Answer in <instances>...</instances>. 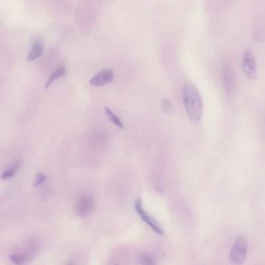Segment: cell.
<instances>
[{
  "label": "cell",
  "instance_id": "6da1fadb",
  "mask_svg": "<svg viewBox=\"0 0 265 265\" xmlns=\"http://www.w3.org/2000/svg\"><path fill=\"white\" fill-rule=\"evenodd\" d=\"M184 104L191 121L198 122L201 120L203 105L198 90L193 84L187 82L182 90Z\"/></svg>",
  "mask_w": 265,
  "mask_h": 265
},
{
  "label": "cell",
  "instance_id": "7a4b0ae2",
  "mask_svg": "<svg viewBox=\"0 0 265 265\" xmlns=\"http://www.w3.org/2000/svg\"><path fill=\"white\" fill-rule=\"evenodd\" d=\"M247 242L243 236H239L233 243L230 253V260L235 264H242L247 260Z\"/></svg>",
  "mask_w": 265,
  "mask_h": 265
},
{
  "label": "cell",
  "instance_id": "3957f363",
  "mask_svg": "<svg viewBox=\"0 0 265 265\" xmlns=\"http://www.w3.org/2000/svg\"><path fill=\"white\" fill-rule=\"evenodd\" d=\"M135 209H136L138 215H140V218L144 222L145 224H147L155 233H157L158 235H163L164 231H163V229L151 215H149L145 211L143 207V201H142L140 198H137L136 201H135Z\"/></svg>",
  "mask_w": 265,
  "mask_h": 265
},
{
  "label": "cell",
  "instance_id": "277c9868",
  "mask_svg": "<svg viewBox=\"0 0 265 265\" xmlns=\"http://www.w3.org/2000/svg\"><path fill=\"white\" fill-rule=\"evenodd\" d=\"M243 72L248 79H255L257 78V65L253 52L250 50L244 52L242 60Z\"/></svg>",
  "mask_w": 265,
  "mask_h": 265
},
{
  "label": "cell",
  "instance_id": "5b68a950",
  "mask_svg": "<svg viewBox=\"0 0 265 265\" xmlns=\"http://www.w3.org/2000/svg\"><path fill=\"white\" fill-rule=\"evenodd\" d=\"M76 213L79 216H87L92 212L94 208V201L91 197L83 195L76 201Z\"/></svg>",
  "mask_w": 265,
  "mask_h": 265
},
{
  "label": "cell",
  "instance_id": "8992f818",
  "mask_svg": "<svg viewBox=\"0 0 265 265\" xmlns=\"http://www.w3.org/2000/svg\"><path fill=\"white\" fill-rule=\"evenodd\" d=\"M114 74L113 70L110 69H104L95 75L94 77L91 78L90 83L93 86L99 87V86H105L107 84L111 83L114 81Z\"/></svg>",
  "mask_w": 265,
  "mask_h": 265
},
{
  "label": "cell",
  "instance_id": "52a82bcc",
  "mask_svg": "<svg viewBox=\"0 0 265 265\" xmlns=\"http://www.w3.org/2000/svg\"><path fill=\"white\" fill-rule=\"evenodd\" d=\"M223 78H224V83L225 86L226 91L229 95L233 94L234 89V82H233V73L228 66H226L223 69Z\"/></svg>",
  "mask_w": 265,
  "mask_h": 265
},
{
  "label": "cell",
  "instance_id": "ba28073f",
  "mask_svg": "<svg viewBox=\"0 0 265 265\" xmlns=\"http://www.w3.org/2000/svg\"><path fill=\"white\" fill-rule=\"evenodd\" d=\"M43 53V46L40 40H36L33 44L32 49L29 52L27 57V62H33L36 59H39Z\"/></svg>",
  "mask_w": 265,
  "mask_h": 265
},
{
  "label": "cell",
  "instance_id": "9c48e42d",
  "mask_svg": "<svg viewBox=\"0 0 265 265\" xmlns=\"http://www.w3.org/2000/svg\"><path fill=\"white\" fill-rule=\"evenodd\" d=\"M66 69L65 66H61L59 69H56L54 72H52L51 74L49 77L48 78L47 82H46V86L45 88L46 90H49L50 88V86H52V84L55 82V81L59 79V78L62 77L66 75Z\"/></svg>",
  "mask_w": 265,
  "mask_h": 265
},
{
  "label": "cell",
  "instance_id": "30bf717a",
  "mask_svg": "<svg viewBox=\"0 0 265 265\" xmlns=\"http://www.w3.org/2000/svg\"><path fill=\"white\" fill-rule=\"evenodd\" d=\"M104 111H105L106 114H107L108 118H109L111 122L114 123L116 126H118V128H121V129H124V124H123L122 121L118 118V116L116 115L108 107H106L104 108Z\"/></svg>",
  "mask_w": 265,
  "mask_h": 265
},
{
  "label": "cell",
  "instance_id": "8fae6325",
  "mask_svg": "<svg viewBox=\"0 0 265 265\" xmlns=\"http://www.w3.org/2000/svg\"><path fill=\"white\" fill-rule=\"evenodd\" d=\"M20 166H21V162H17L15 164L13 165L11 167L9 168L7 170H6V171L3 173L1 178H2L3 180H8L10 179V178H14V176L17 174Z\"/></svg>",
  "mask_w": 265,
  "mask_h": 265
},
{
  "label": "cell",
  "instance_id": "7c38bea8",
  "mask_svg": "<svg viewBox=\"0 0 265 265\" xmlns=\"http://www.w3.org/2000/svg\"><path fill=\"white\" fill-rule=\"evenodd\" d=\"M10 259L16 264H22L25 262L26 257L21 253H14V254L10 256Z\"/></svg>",
  "mask_w": 265,
  "mask_h": 265
},
{
  "label": "cell",
  "instance_id": "4fadbf2b",
  "mask_svg": "<svg viewBox=\"0 0 265 265\" xmlns=\"http://www.w3.org/2000/svg\"><path fill=\"white\" fill-rule=\"evenodd\" d=\"M162 108H163V111L168 115H170V114L173 113V106H172L171 102L169 100H164L163 101Z\"/></svg>",
  "mask_w": 265,
  "mask_h": 265
},
{
  "label": "cell",
  "instance_id": "5bb4252c",
  "mask_svg": "<svg viewBox=\"0 0 265 265\" xmlns=\"http://www.w3.org/2000/svg\"><path fill=\"white\" fill-rule=\"evenodd\" d=\"M47 176L46 174H44L43 173H38L36 174L35 182H34V187H38L40 185L44 183L47 180Z\"/></svg>",
  "mask_w": 265,
  "mask_h": 265
},
{
  "label": "cell",
  "instance_id": "9a60e30c",
  "mask_svg": "<svg viewBox=\"0 0 265 265\" xmlns=\"http://www.w3.org/2000/svg\"><path fill=\"white\" fill-rule=\"evenodd\" d=\"M142 261L145 264H153L154 261H153V259L150 256L147 255V254H145L142 257Z\"/></svg>",
  "mask_w": 265,
  "mask_h": 265
}]
</instances>
